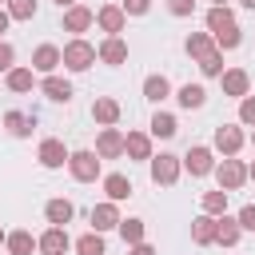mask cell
<instances>
[{
	"instance_id": "obj_1",
	"label": "cell",
	"mask_w": 255,
	"mask_h": 255,
	"mask_svg": "<svg viewBox=\"0 0 255 255\" xmlns=\"http://www.w3.org/2000/svg\"><path fill=\"white\" fill-rule=\"evenodd\" d=\"M207 28L215 32V40H219L223 48H235V44H239V28H235V20H231L227 8H211V12H207Z\"/></svg>"
},
{
	"instance_id": "obj_2",
	"label": "cell",
	"mask_w": 255,
	"mask_h": 255,
	"mask_svg": "<svg viewBox=\"0 0 255 255\" xmlns=\"http://www.w3.org/2000/svg\"><path fill=\"white\" fill-rule=\"evenodd\" d=\"M68 163H72V175L76 179H96V171H100V159L92 155V151H76V155H68Z\"/></svg>"
},
{
	"instance_id": "obj_3",
	"label": "cell",
	"mask_w": 255,
	"mask_h": 255,
	"mask_svg": "<svg viewBox=\"0 0 255 255\" xmlns=\"http://www.w3.org/2000/svg\"><path fill=\"white\" fill-rule=\"evenodd\" d=\"M92 60H96V52H92L84 40H76V44H68V48H64V64H68V68H76V72H84Z\"/></svg>"
},
{
	"instance_id": "obj_4",
	"label": "cell",
	"mask_w": 255,
	"mask_h": 255,
	"mask_svg": "<svg viewBox=\"0 0 255 255\" xmlns=\"http://www.w3.org/2000/svg\"><path fill=\"white\" fill-rule=\"evenodd\" d=\"M64 159H68V151H64L60 139H44V143H40V163H44V167H60Z\"/></svg>"
},
{
	"instance_id": "obj_5",
	"label": "cell",
	"mask_w": 255,
	"mask_h": 255,
	"mask_svg": "<svg viewBox=\"0 0 255 255\" xmlns=\"http://www.w3.org/2000/svg\"><path fill=\"white\" fill-rule=\"evenodd\" d=\"M175 171H179V167H175V155H159V159L151 163V179H155V183H175Z\"/></svg>"
},
{
	"instance_id": "obj_6",
	"label": "cell",
	"mask_w": 255,
	"mask_h": 255,
	"mask_svg": "<svg viewBox=\"0 0 255 255\" xmlns=\"http://www.w3.org/2000/svg\"><path fill=\"white\" fill-rule=\"evenodd\" d=\"M64 247H68V235H64L60 227H52V231L40 239V251H44V255H64Z\"/></svg>"
},
{
	"instance_id": "obj_7",
	"label": "cell",
	"mask_w": 255,
	"mask_h": 255,
	"mask_svg": "<svg viewBox=\"0 0 255 255\" xmlns=\"http://www.w3.org/2000/svg\"><path fill=\"white\" fill-rule=\"evenodd\" d=\"M187 167H191V175L211 171V151H207V147H191V151H187Z\"/></svg>"
},
{
	"instance_id": "obj_8",
	"label": "cell",
	"mask_w": 255,
	"mask_h": 255,
	"mask_svg": "<svg viewBox=\"0 0 255 255\" xmlns=\"http://www.w3.org/2000/svg\"><path fill=\"white\" fill-rule=\"evenodd\" d=\"M92 223H96V231H108V227H116V223H120V215H116V207H112V203H100V207L92 211Z\"/></svg>"
},
{
	"instance_id": "obj_9",
	"label": "cell",
	"mask_w": 255,
	"mask_h": 255,
	"mask_svg": "<svg viewBox=\"0 0 255 255\" xmlns=\"http://www.w3.org/2000/svg\"><path fill=\"white\" fill-rule=\"evenodd\" d=\"M44 92H48L52 100H60V104H68V100H72V84L56 80V76H48V80H44Z\"/></svg>"
},
{
	"instance_id": "obj_10",
	"label": "cell",
	"mask_w": 255,
	"mask_h": 255,
	"mask_svg": "<svg viewBox=\"0 0 255 255\" xmlns=\"http://www.w3.org/2000/svg\"><path fill=\"white\" fill-rule=\"evenodd\" d=\"M219 183H223V187H239V183H243V167H239L235 159H227V163L219 167Z\"/></svg>"
},
{
	"instance_id": "obj_11",
	"label": "cell",
	"mask_w": 255,
	"mask_h": 255,
	"mask_svg": "<svg viewBox=\"0 0 255 255\" xmlns=\"http://www.w3.org/2000/svg\"><path fill=\"white\" fill-rule=\"evenodd\" d=\"M56 64H60V52H56L52 44H44V48H36V68H40V72H52Z\"/></svg>"
},
{
	"instance_id": "obj_12",
	"label": "cell",
	"mask_w": 255,
	"mask_h": 255,
	"mask_svg": "<svg viewBox=\"0 0 255 255\" xmlns=\"http://www.w3.org/2000/svg\"><path fill=\"white\" fill-rule=\"evenodd\" d=\"M4 124L12 128V135H28L36 120H32V116H24V112H8V120H4Z\"/></svg>"
},
{
	"instance_id": "obj_13",
	"label": "cell",
	"mask_w": 255,
	"mask_h": 255,
	"mask_svg": "<svg viewBox=\"0 0 255 255\" xmlns=\"http://www.w3.org/2000/svg\"><path fill=\"white\" fill-rule=\"evenodd\" d=\"M120 151H124V139H120V131L108 128V131L100 135V155H120Z\"/></svg>"
},
{
	"instance_id": "obj_14",
	"label": "cell",
	"mask_w": 255,
	"mask_h": 255,
	"mask_svg": "<svg viewBox=\"0 0 255 255\" xmlns=\"http://www.w3.org/2000/svg\"><path fill=\"white\" fill-rule=\"evenodd\" d=\"M104 187H108V195H112V199H128V195H131V183H128L124 175H108V179H104Z\"/></svg>"
},
{
	"instance_id": "obj_15",
	"label": "cell",
	"mask_w": 255,
	"mask_h": 255,
	"mask_svg": "<svg viewBox=\"0 0 255 255\" xmlns=\"http://www.w3.org/2000/svg\"><path fill=\"white\" fill-rule=\"evenodd\" d=\"M64 24H68V32H84V28L92 24V12H88V8H72Z\"/></svg>"
},
{
	"instance_id": "obj_16",
	"label": "cell",
	"mask_w": 255,
	"mask_h": 255,
	"mask_svg": "<svg viewBox=\"0 0 255 255\" xmlns=\"http://www.w3.org/2000/svg\"><path fill=\"white\" fill-rule=\"evenodd\" d=\"M179 104H183V108H199V104H203V88H199V84H183V88H179Z\"/></svg>"
},
{
	"instance_id": "obj_17",
	"label": "cell",
	"mask_w": 255,
	"mask_h": 255,
	"mask_svg": "<svg viewBox=\"0 0 255 255\" xmlns=\"http://www.w3.org/2000/svg\"><path fill=\"white\" fill-rule=\"evenodd\" d=\"M215 143H219L223 151H235V147L243 143V135H239L235 128H219V131H215Z\"/></svg>"
},
{
	"instance_id": "obj_18",
	"label": "cell",
	"mask_w": 255,
	"mask_h": 255,
	"mask_svg": "<svg viewBox=\"0 0 255 255\" xmlns=\"http://www.w3.org/2000/svg\"><path fill=\"white\" fill-rule=\"evenodd\" d=\"M48 219H52V223H68V219H72V203H68V199H52V203H48Z\"/></svg>"
},
{
	"instance_id": "obj_19",
	"label": "cell",
	"mask_w": 255,
	"mask_h": 255,
	"mask_svg": "<svg viewBox=\"0 0 255 255\" xmlns=\"http://www.w3.org/2000/svg\"><path fill=\"white\" fill-rule=\"evenodd\" d=\"M191 235H195V243H211L215 239V219H195V227H191Z\"/></svg>"
},
{
	"instance_id": "obj_20",
	"label": "cell",
	"mask_w": 255,
	"mask_h": 255,
	"mask_svg": "<svg viewBox=\"0 0 255 255\" xmlns=\"http://www.w3.org/2000/svg\"><path fill=\"white\" fill-rule=\"evenodd\" d=\"M100 56H104L108 64H120V60L128 56V48H124V40H108V44L100 48Z\"/></svg>"
},
{
	"instance_id": "obj_21",
	"label": "cell",
	"mask_w": 255,
	"mask_h": 255,
	"mask_svg": "<svg viewBox=\"0 0 255 255\" xmlns=\"http://www.w3.org/2000/svg\"><path fill=\"white\" fill-rule=\"evenodd\" d=\"M100 24H104L108 32H120V28H124V12H120V8H104V12H100Z\"/></svg>"
},
{
	"instance_id": "obj_22",
	"label": "cell",
	"mask_w": 255,
	"mask_h": 255,
	"mask_svg": "<svg viewBox=\"0 0 255 255\" xmlns=\"http://www.w3.org/2000/svg\"><path fill=\"white\" fill-rule=\"evenodd\" d=\"M223 88H227L231 96H243V92H247V76H243V72H227V76H223Z\"/></svg>"
},
{
	"instance_id": "obj_23",
	"label": "cell",
	"mask_w": 255,
	"mask_h": 255,
	"mask_svg": "<svg viewBox=\"0 0 255 255\" xmlns=\"http://www.w3.org/2000/svg\"><path fill=\"white\" fill-rule=\"evenodd\" d=\"M143 92H147V100H163V96H167V80H163V76H147Z\"/></svg>"
},
{
	"instance_id": "obj_24",
	"label": "cell",
	"mask_w": 255,
	"mask_h": 255,
	"mask_svg": "<svg viewBox=\"0 0 255 255\" xmlns=\"http://www.w3.org/2000/svg\"><path fill=\"white\" fill-rule=\"evenodd\" d=\"M116 116H120L116 100H96V120H104V124H116Z\"/></svg>"
},
{
	"instance_id": "obj_25",
	"label": "cell",
	"mask_w": 255,
	"mask_h": 255,
	"mask_svg": "<svg viewBox=\"0 0 255 255\" xmlns=\"http://www.w3.org/2000/svg\"><path fill=\"white\" fill-rule=\"evenodd\" d=\"M215 239H219V243H227V247H231V243H235V239H239V223H231V219H223V223H219V227H215Z\"/></svg>"
},
{
	"instance_id": "obj_26",
	"label": "cell",
	"mask_w": 255,
	"mask_h": 255,
	"mask_svg": "<svg viewBox=\"0 0 255 255\" xmlns=\"http://www.w3.org/2000/svg\"><path fill=\"white\" fill-rule=\"evenodd\" d=\"M8 247H12V255H28V251H32V235H28V231H16V235L8 239Z\"/></svg>"
},
{
	"instance_id": "obj_27",
	"label": "cell",
	"mask_w": 255,
	"mask_h": 255,
	"mask_svg": "<svg viewBox=\"0 0 255 255\" xmlns=\"http://www.w3.org/2000/svg\"><path fill=\"white\" fill-rule=\"evenodd\" d=\"M76 247H80V255H104V239L100 235H84Z\"/></svg>"
},
{
	"instance_id": "obj_28",
	"label": "cell",
	"mask_w": 255,
	"mask_h": 255,
	"mask_svg": "<svg viewBox=\"0 0 255 255\" xmlns=\"http://www.w3.org/2000/svg\"><path fill=\"white\" fill-rule=\"evenodd\" d=\"M8 12H12L16 20H28V16L36 12V0H8Z\"/></svg>"
},
{
	"instance_id": "obj_29",
	"label": "cell",
	"mask_w": 255,
	"mask_h": 255,
	"mask_svg": "<svg viewBox=\"0 0 255 255\" xmlns=\"http://www.w3.org/2000/svg\"><path fill=\"white\" fill-rule=\"evenodd\" d=\"M187 52H191V56H199V60H207V56H211L207 36H191V40H187Z\"/></svg>"
},
{
	"instance_id": "obj_30",
	"label": "cell",
	"mask_w": 255,
	"mask_h": 255,
	"mask_svg": "<svg viewBox=\"0 0 255 255\" xmlns=\"http://www.w3.org/2000/svg\"><path fill=\"white\" fill-rule=\"evenodd\" d=\"M151 131H155V135H175V120H171V116H163V112H159V116H155V120H151Z\"/></svg>"
},
{
	"instance_id": "obj_31",
	"label": "cell",
	"mask_w": 255,
	"mask_h": 255,
	"mask_svg": "<svg viewBox=\"0 0 255 255\" xmlns=\"http://www.w3.org/2000/svg\"><path fill=\"white\" fill-rule=\"evenodd\" d=\"M135 159H147V135H128V143H124Z\"/></svg>"
},
{
	"instance_id": "obj_32",
	"label": "cell",
	"mask_w": 255,
	"mask_h": 255,
	"mask_svg": "<svg viewBox=\"0 0 255 255\" xmlns=\"http://www.w3.org/2000/svg\"><path fill=\"white\" fill-rule=\"evenodd\" d=\"M120 231H124V239L139 243V235H143V223H139V219H124V223H120Z\"/></svg>"
},
{
	"instance_id": "obj_33",
	"label": "cell",
	"mask_w": 255,
	"mask_h": 255,
	"mask_svg": "<svg viewBox=\"0 0 255 255\" xmlns=\"http://www.w3.org/2000/svg\"><path fill=\"white\" fill-rule=\"evenodd\" d=\"M8 84H12L16 92H28V88H32V72H24V68H20V72H12V76H8Z\"/></svg>"
},
{
	"instance_id": "obj_34",
	"label": "cell",
	"mask_w": 255,
	"mask_h": 255,
	"mask_svg": "<svg viewBox=\"0 0 255 255\" xmlns=\"http://www.w3.org/2000/svg\"><path fill=\"white\" fill-rule=\"evenodd\" d=\"M223 203H227V191H211V195H203V207H207V211H223Z\"/></svg>"
},
{
	"instance_id": "obj_35",
	"label": "cell",
	"mask_w": 255,
	"mask_h": 255,
	"mask_svg": "<svg viewBox=\"0 0 255 255\" xmlns=\"http://www.w3.org/2000/svg\"><path fill=\"white\" fill-rule=\"evenodd\" d=\"M239 227L255 231V207H243V211H239Z\"/></svg>"
},
{
	"instance_id": "obj_36",
	"label": "cell",
	"mask_w": 255,
	"mask_h": 255,
	"mask_svg": "<svg viewBox=\"0 0 255 255\" xmlns=\"http://www.w3.org/2000/svg\"><path fill=\"white\" fill-rule=\"evenodd\" d=\"M219 68H223V64H219V56H215V52H211V56H207V60H203V72H207V76H215V72H219Z\"/></svg>"
},
{
	"instance_id": "obj_37",
	"label": "cell",
	"mask_w": 255,
	"mask_h": 255,
	"mask_svg": "<svg viewBox=\"0 0 255 255\" xmlns=\"http://www.w3.org/2000/svg\"><path fill=\"white\" fill-rule=\"evenodd\" d=\"M191 4H195V0H171V12L183 16V12H191Z\"/></svg>"
},
{
	"instance_id": "obj_38",
	"label": "cell",
	"mask_w": 255,
	"mask_h": 255,
	"mask_svg": "<svg viewBox=\"0 0 255 255\" xmlns=\"http://www.w3.org/2000/svg\"><path fill=\"white\" fill-rule=\"evenodd\" d=\"M243 120L255 124V100H243Z\"/></svg>"
},
{
	"instance_id": "obj_39",
	"label": "cell",
	"mask_w": 255,
	"mask_h": 255,
	"mask_svg": "<svg viewBox=\"0 0 255 255\" xmlns=\"http://www.w3.org/2000/svg\"><path fill=\"white\" fill-rule=\"evenodd\" d=\"M128 12H147V0H124Z\"/></svg>"
},
{
	"instance_id": "obj_40",
	"label": "cell",
	"mask_w": 255,
	"mask_h": 255,
	"mask_svg": "<svg viewBox=\"0 0 255 255\" xmlns=\"http://www.w3.org/2000/svg\"><path fill=\"white\" fill-rule=\"evenodd\" d=\"M8 64H12V48H8V44H0V68H8Z\"/></svg>"
},
{
	"instance_id": "obj_41",
	"label": "cell",
	"mask_w": 255,
	"mask_h": 255,
	"mask_svg": "<svg viewBox=\"0 0 255 255\" xmlns=\"http://www.w3.org/2000/svg\"><path fill=\"white\" fill-rule=\"evenodd\" d=\"M131 255H155V251H151V247H143V243H139V247H135V251H131Z\"/></svg>"
},
{
	"instance_id": "obj_42",
	"label": "cell",
	"mask_w": 255,
	"mask_h": 255,
	"mask_svg": "<svg viewBox=\"0 0 255 255\" xmlns=\"http://www.w3.org/2000/svg\"><path fill=\"white\" fill-rule=\"evenodd\" d=\"M4 28H8V16H4V12H0V32H4Z\"/></svg>"
},
{
	"instance_id": "obj_43",
	"label": "cell",
	"mask_w": 255,
	"mask_h": 255,
	"mask_svg": "<svg viewBox=\"0 0 255 255\" xmlns=\"http://www.w3.org/2000/svg\"><path fill=\"white\" fill-rule=\"evenodd\" d=\"M56 4H60V8H64V4H72V0H56Z\"/></svg>"
},
{
	"instance_id": "obj_44",
	"label": "cell",
	"mask_w": 255,
	"mask_h": 255,
	"mask_svg": "<svg viewBox=\"0 0 255 255\" xmlns=\"http://www.w3.org/2000/svg\"><path fill=\"white\" fill-rule=\"evenodd\" d=\"M243 4H247V8H255V0H243Z\"/></svg>"
},
{
	"instance_id": "obj_45",
	"label": "cell",
	"mask_w": 255,
	"mask_h": 255,
	"mask_svg": "<svg viewBox=\"0 0 255 255\" xmlns=\"http://www.w3.org/2000/svg\"><path fill=\"white\" fill-rule=\"evenodd\" d=\"M0 239H4V235H0Z\"/></svg>"
},
{
	"instance_id": "obj_46",
	"label": "cell",
	"mask_w": 255,
	"mask_h": 255,
	"mask_svg": "<svg viewBox=\"0 0 255 255\" xmlns=\"http://www.w3.org/2000/svg\"><path fill=\"white\" fill-rule=\"evenodd\" d=\"M251 175H255V171H251Z\"/></svg>"
},
{
	"instance_id": "obj_47",
	"label": "cell",
	"mask_w": 255,
	"mask_h": 255,
	"mask_svg": "<svg viewBox=\"0 0 255 255\" xmlns=\"http://www.w3.org/2000/svg\"><path fill=\"white\" fill-rule=\"evenodd\" d=\"M219 4H223V0H219Z\"/></svg>"
},
{
	"instance_id": "obj_48",
	"label": "cell",
	"mask_w": 255,
	"mask_h": 255,
	"mask_svg": "<svg viewBox=\"0 0 255 255\" xmlns=\"http://www.w3.org/2000/svg\"><path fill=\"white\" fill-rule=\"evenodd\" d=\"M0 4H4V0H0Z\"/></svg>"
}]
</instances>
